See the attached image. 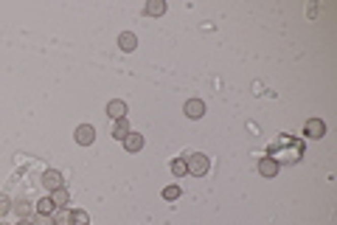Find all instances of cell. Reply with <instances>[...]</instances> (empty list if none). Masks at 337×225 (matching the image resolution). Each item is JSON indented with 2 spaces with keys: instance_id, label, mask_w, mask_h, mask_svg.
<instances>
[{
  "instance_id": "1",
  "label": "cell",
  "mask_w": 337,
  "mask_h": 225,
  "mask_svg": "<svg viewBox=\"0 0 337 225\" xmlns=\"http://www.w3.org/2000/svg\"><path fill=\"white\" fill-rule=\"evenodd\" d=\"M304 155V141H292L289 135H281L276 144H270L267 158H273L276 164H295Z\"/></svg>"
},
{
  "instance_id": "2",
  "label": "cell",
  "mask_w": 337,
  "mask_h": 225,
  "mask_svg": "<svg viewBox=\"0 0 337 225\" xmlns=\"http://www.w3.org/2000/svg\"><path fill=\"white\" fill-rule=\"evenodd\" d=\"M186 169H188V175H194V177H203L205 172H208V158H205L203 152H194V155H188V158H186Z\"/></svg>"
},
{
  "instance_id": "3",
  "label": "cell",
  "mask_w": 337,
  "mask_h": 225,
  "mask_svg": "<svg viewBox=\"0 0 337 225\" xmlns=\"http://www.w3.org/2000/svg\"><path fill=\"white\" fill-rule=\"evenodd\" d=\"M73 138H76V144H79V146H90L93 141H96V130H93L90 124H82V127H76Z\"/></svg>"
},
{
  "instance_id": "4",
  "label": "cell",
  "mask_w": 337,
  "mask_h": 225,
  "mask_svg": "<svg viewBox=\"0 0 337 225\" xmlns=\"http://www.w3.org/2000/svg\"><path fill=\"white\" fill-rule=\"evenodd\" d=\"M304 135H307V138H323V135H326V124L320 121V118H309V121L304 124Z\"/></svg>"
},
{
  "instance_id": "5",
  "label": "cell",
  "mask_w": 337,
  "mask_h": 225,
  "mask_svg": "<svg viewBox=\"0 0 337 225\" xmlns=\"http://www.w3.org/2000/svg\"><path fill=\"white\" fill-rule=\"evenodd\" d=\"M62 180H65V177H62V172H56V169H48L45 175H42V186H45L48 191L62 189Z\"/></svg>"
},
{
  "instance_id": "6",
  "label": "cell",
  "mask_w": 337,
  "mask_h": 225,
  "mask_svg": "<svg viewBox=\"0 0 337 225\" xmlns=\"http://www.w3.org/2000/svg\"><path fill=\"white\" fill-rule=\"evenodd\" d=\"M107 116L113 118V121H121V118H126V104L121 102V99H113V102L107 104Z\"/></svg>"
},
{
  "instance_id": "7",
  "label": "cell",
  "mask_w": 337,
  "mask_h": 225,
  "mask_svg": "<svg viewBox=\"0 0 337 225\" xmlns=\"http://www.w3.org/2000/svg\"><path fill=\"white\" fill-rule=\"evenodd\" d=\"M183 110H186V116H188V118H203L205 104H203V99H188Z\"/></svg>"
},
{
  "instance_id": "8",
  "label": "cell",
  "mask_w": 337,
  "mask_h": 225,
  "mask_svg": "<svg viewBox=\"0 0 337 225\" xmlns=\"http://www.w3.org/2000/svg\"><path fill=\"white\" fill-rule=\"evenodd\" d=\"M124 146H126V152H141V149H144V135H141V133H129L124 138Z\"/></svg>"
},
{
  "instance_id": "9",
  "label": "cell",
  "mask_w": 337,
  "mask_h": 225,
  "mask_svg": "<svg viewBox=\"0 0 337 225\" xmlns=\"http://www.w3.org/2000/svg\"><path fill=\"white\" fill-rule=\"evenodd\" d=\"M118 45H121V51H135V45H138V37L132 34V31H124V34H118Z\"/></svg>"
},
{
  "instance_id": "10",
  "label": "cell",
  "mask_w": 337,
  "mask_h": 225,
  "mask_svg": "<svg viewBox=\"0 0 337 225\" xmlns=\"http://www.w3.org/2000/svg\"><path fill=\"white\" fill-rule=\"evenodd\" d=\"M259 172H261L264 177H276V175H278V164H276L273 158H261V160H259Z\"/></svg>"
},
{
  "instance_id": "11",
  "label": "cell",
  "mask_w": 337,
  "mask_h": 225,
  "mask_svg": "<svg viewBox=\"0 0 337 225\" xmlns=\"http://www.w3.org/2000/svg\"><path fill=\"white\" fill-rule=\"evenodd\" d=\"M129 133H132V130H129V121H126V118H121V121L113 124V138L115 141H124Z\"/></svg>"
},
{
  "instance_id": "12",
  "label": "cell",
  "mask_w": 337,
  "mask_h": 225,
  "mask_svg": "<svg viewBox=\"0 0 337 225\" xmlns=\"http://www.w3.org/2000/svg\"><path fill=\"white\" fill-rule=\"evenodd\" d=\"M51 203H54L56 208H68V203H71V195H68L65 186H62V189H56L54 195H51Z\"/></svg>"
},
{
  "instance_id": "13",
  "label": "cell",
  "mask_w": 337,
  "mask_h": 225,
  "mask_svg": "<svg viewBox=\"0 0 337 225\" xmlns=\"http://www.w3.org/2000/svg\"><path fill=\"white\" fill-rule=\"evenodd\" d=\"M12 208L17 211V217H20V219H31V211H34L28 200H17V203H12Z\"/></svg>"
},
{
  "instance_id": "14",
  "label": "cell",
  "mask_w": 337,
  "mask_h": 225,
  "mask_svg": "<svg viewBox=\"0 0 337 225\" xmlns=\"http://www.w3.org/2000/svg\"><path fill=\"white\" fill-rule=\"evenodd\" d=\"M71 225H90V214L84 208H73L71 211Z\"/></svg>"
},
{
  "instance_id": "15",
  "label": "cell",
  "mask_w": 337,
  "mask_h": 225,
  "mask_svg": "<svg viewBox=\"0 0 337 225\" xmlns=\"http://www.w3.org/2000/svg\"><path fill=\"white\" fill-rule=\"evenodd\" d=\"M163 12H166V3H163V0H149V3H146V14H152V17H160Z\"/></svg>"
},
{
  "instance_id": "16",
  "label": "cell",
  "mask_w": 337,
  "mask_h": 225,
  "mask_svg": "<svg viewBox=\"0 0 337 225\" xmlns=\"http://www.w3.org/2000/svg\"><path fill=\"white\" fill-rule=\"evenodd\" d=\"M51 217H54V225H71V211L68 208H56Z\"/></svg>"
},
{
  "instance_id": "17",
  "label": "cell",
  "mask_w": 337,
  "mask_h": 225,
  "mask_svg": "<svg viewBox=\"0 0 337 225\" xmlns=\"http://www.w3.org/2000/svg\"><path fill=\"white\" fill-rule=\"evenodd\" d=\"M54 211H56V206L51 203V197H42V200L37 203V214H48V217H51Z\"/></svg>"
},
{
  "instance_id": "18",
  "label": "cell",
  "mask_w": 337,
  "mask_h": 225,
  "mask_svg": "<svg viewBox=\"0 0 337 225\" xmlns=\"http://www.w3.org/2000/svg\"><path fill=\"white\" fill-rule=\"evenodd\" d=\"M172 172H175V177H183L186 175V158H177V160H172Z\"/></svg>"
},
{
  "instance_id": "19",
  "label": "cell",
  "mask_w": 337,
  "mask_h": 225,
  "mask_svg": "<svg viewBox=\"0 0 337 225\" xmlns=\"http://www.w3.org/2000/svg\"><path fill=\"white\" fill-rule=\"evenodd\" d=\"M163 197H166V200H177V197H180V186H166Z\"/></svg>"
},
{
  "instance_id": "20",
  "label": "cell",
  "mask_w": 337,
  "mask_h": 225,
  "mask_svg": "<svg viewBox=\"0 0 337 225\" xmlns=\"http://www.w3.org/2000/svg\"><path fill=\"white\" fill-rule=\"evenodd\" d=\"M31 222H34V225H54V217H48V214H37Z\"/></svg>"
},
{
  "instance_id": "21",
  "label": "cell",
  "mask_w": 337,
  "mask_h": 225,
  "mask_svg": "<svg viewBox=\"0 0 337 225\" xmlns=\"http://www.w3.org/2000/svg\"><path fill=\"white\" fill-rule=\"evenodd\" d=\"M9 208H12V200H9L6 195H0V217H3V214H6Z\"/></svg>"
},
{
  "instance_id": "22",
  "label": "cell",
  "mask_w": 337,
  "mask_h": 225,
  "mask_svg": "<svg viewBox=\"0 0 337 225\" xmlns=\"http://www.w3.org/2000/svg\"><path fill=\"white\" fill-rule=\"evenodd\" d=\"M17 225H34V222H31V219H20Z\"/></svg>"
},
{
  "instance_id": "23",
  "label": "cell",
  "mask_w": 337,
  "mask_h": 225,
  "mask_svg": "<svg viewBox=\"0 0 337 225\" xmlns=\"http://www.w3.org/2000/svg\"><path fill=\"white\" fill-rule=\"evenodd\" d=\"M0 225H6V222H0Z\"/></svg>"
}]
</instances>
